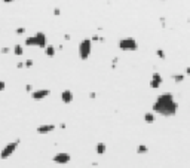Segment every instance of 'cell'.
<instances>
[{
    "mask_svg": "<svg viewBox=\"0 0 190 168\" xmlns=\"http://www.w3.org/2000/svg\"><path fill=\"white\" fill-rule=\"evenodd\" d=\"M153 110L156 113L165 115V116H171L177 112V104L174 101V97L171 94H162L157 97L156 103L153 104Z\"/></svg>",
    "mask_w": 190,
    "mask_h": 168,
    "instance_id": "1",
    "label": "cell"
},
{
    "mask_svg": "<svg viewBox=\"0 0 190 168\" xmlns=\"http://www.w3.org/2000/svg\"><path fill=\"white\" fill-rule=\"evenodd\" d=\"M19 146V140H15V141H12V143H7L3 149H1V153H0V158L1 159H7L9 156H12L13 155V152L16 150V147Z\"/></svg>",
    "mask_w": 190,
    "mask_h": 168,
    "instance_id": "2",
    "label": "cell"
},
{
    "mask_svg": "<svg viewBox=\"0 0 190 168\" xmlns=\"http://www.w3.org/2000/svg\"><path fill=\"white\" fill-rule=\"evenodd\" d=\"M89 54H91V40L89 39H85V40H82L80 45H79V55H80L82 60H86L89 57Z\"/></svg>",
    "mask_w": 190,
    "mask_h": 168,
    "instance_id": "3",
    "label": "cell"
},
{
    "mask_svg": "<svg viewBox=\"0 0 190 168\" xmlns=\"http://www.w3.org/2000/svg\"><path fill=\"white\" fill-rule=\"evenodd\" d=\"M119 48L123 49V51H135V49L138 48V45H137V42H135L134 39L126 37V39H122V40L119 42Z\"/></svg>",
    "mask_w": 190,
    "mask_h": 168,
    "instance_id": "4",
    "label": "cell"
},
{
    "mask_svg": "<svg viewBox=\"0 0 190 168\" xmlns=\"http://www.w3.org/2000/svg\"><path fill=\"white\" fill-rule=\"evenodd\" d=\"M70 159H72V156L66 152H60L54 156V162H57V164H69Z\"/></svg>",
    "mask_w": 190,
    "mask_h": 168,
    "instance_id": "5",
    "label": "cell"
},
{
    "mask_svg": "<svg viewBox=\"0 0 190 168\" xmlns=\"http://www.w3.org/2000/svg\"><path fill=\"white\" fill-rule=\"evenodd\" d=\"M49 94H51L49 89H37V91H33V92H31V98H33V100H43V98H46Z\"/></svg>",
    "mask_w": 190,
    "mask_h": 168,
    "instance_id": "6",
    "label": "cell"
},
{
    "mask_svg": "<svg viewBox=\"0 0 190 168\" xmlns=\"http://www.w3.org/2000/svg\"><path fill=\"white\" fill-rule=\"evenodd\" d=\"M34 40H36V46H39V48H45V46L48 45L46 36H45V33H42V31H39V33L34 34Z\"/></svg>",
    "mask_w": 190,
    "mask_h": 168,
    "instance_id": "7",
    "label": "cell"
},
{
    "mask_svg": "<svg viewBox=\"0 0 190 168\" xmlns=\"http://www.w3.org/2000/svg\"><path fill=\"white\" fill-rule=\"evenodd\" d=\"M160 85H162V76H160L159 73H153L152 82H150V86H152V88H154V89H157Z\"/></svg>",
    "mask_w": 190,
    "mask_h": 168,
    "instance_id": "8",
    "label": "cell"
},
{
    "mask_svg": "<svg viewBox=\"0 0 190 168\" xmlns=\"http://www.w3.org/2000/svg\"><path fill=\"white\" fill-rule=\"evenodd\" d=\"M55 129V125L54 124H45V125H40L37 128L39 134H48V132H52Z\"/></svg>",
    "mask_w": 190,
    "mask_h": 168,
    "instance_id": "9",
    "label": "cell"
},
{
    "mask_svg": "<svg viewBox=\"0 0 190 168\" xmlns=\"http://www.w3.org/2000/svg\"><path fill=\"white\" fill-rule=\"evenodd\" d=\"M61 100H63L66 104L72 103V101H73V94H72V91H69V89L63 91V94H61Z\"/></svg>",
    "mask_w": 190,
    "mask_h": 168,
    "instance_id": "10",
    "label": "cell"
},
{
    "mask_svg": "<svg viewBox=\"0 0 190 168\" xmlns=\"http://www.w3.org/2000/svg\"><path fill=\"white\" fill-rule=\"evenodd\" d=\"M45 54H46L48 57H54V55H55V48L51 46V45H46V46H45Z\"/></svg>",
    "mask_w": 190,
    "mask_h": 168,
    "instance_id": "11",
    "label": "cell"
},
{
    "mask_svg": "<svg viewBox=\"0 0 190 168\" xmlns=\"http://www.w3.org/2000/svg\"><path fill=\"white\" fill-rule=\"evenodd\" d=\"M13 52H15V55H16V57H21V55L24 54V48H22L21 45H15Z\"/></svg>",
    "mask_w": 190,
    "mask_h": 168,
    "instance_id": "12",
    "label": "cell"
},
{
    "mask_svg": "<svg viewBox=\"0 0 190 168\" xmlns=\"http://www.w3.org/2000/svg\"><path fill=\"white\" fill-rule=\"evenodd\" d=\"M106 149H107V147H106V144H104V143H98V144H97V153L103 155V153L106 152Z\"/></svg>",
    "mask_w": 190,
    "mask_h": 168,
    "instance_id": "13",
    "label": "cell"
},
{
    "mask_svg": "<svg viewBox=\"0 0 190 168\" xmlns=\"http://www.w3.org/2000/svg\"><path fill=\"white\" fill-rule=\"evenodd\" d=\"M144 121H146V122H149V124L154 122V115H153V113H147V115L144 116Z\"/></svg>",
    "mask_w": 190,
    "mask_h": 168,
    "instance_id": "14",
    "label": "cell"
},
{
    "mask_svg": "<svg viewBox=\"0 0 190 168\" xmlns=\"http://www.w3.org/2000/svg\"><path fill=\"white\" fill-rule=\"evenodd\" d=\"M25 45H27V46H36L34 36H33V37H27V39H25Z\"/></svg>",
    "mask_w": 190,
    "mask_h": 168,
    "instance_id": "15",
    "label": "cell"
},
{
    "mask_svg": "<svg viewBox=\"0 0 190 168\" xmlns=\"http://www.w3.org/2000/svg\"><path fill=\"white\" fill-rule=\"evenodd\" d=\"M15 33H16V34H24V33H25V28H24V27H19V28L15 30Z\"/></svg>",
    "mask_w": 190,
    "mask_h": 168,
    "instance_id": "16",
    "label": "cell"
},
{
    "mask_svg": "<svg viewBox=\"0 0 190 168\" xmlns=\"http://www.w3.org/2000/svg\"><path fill=\"white\" fill-rule=\"evenodd\" d=\"M6 89V82L4 81H0V92H3Z\"/></svg>",
    "mask_w": 190,
    "mask_h": 168,
    "instance_id": "17",
    "label": "cell"
},
{
    "mask_svg": "<svg viewBox=\"0 0 190 168\" xmlns=\"http://www.w3.org/2000/svg\"><path fill=\"white\" fill-rule=\"evenodd\" d=\"M138 152H140V153H146V152H147V147H146V146H140V147H138Z\"/></svg>",
    "mask_w": 190,
    "mask_h": 168,
    "instance_id": "18",
    "label": "cell"
},
{
    "mask_svg": "<svg viewBox=\"0 0 190 168\" xmlns=\"http://www.w3.org/2000/svg\"><path fill=\"white\" fill-rule=\"evenodd\" d=\"M9 51H10V49H9L7 46H4V48H1V49H0V52H1V54H9Z\"/></svg>",
    "mask_w": 190,
    "mask_h": 168,
    "instance_id": "19",
    "label": "cell"
},
{
    "mask_svg": "<svg viewBox=\"0 0 190 168\" xmlns=\"http://www.w3.org/2000/svg\"><path fill=\"white\" fill-rule=\"evenodd\" d=\"M24 66H25V67H31V66H33V60H27V61L24 63Z\"/></svg>",
    "mask_w": 190,
    "mask_h": 168,
    "instance_id": "20",
    "label": "cell"
},
{
    "mask_svg": "<svg viewBox=\"0 0 190 168\" xmlns=\"http://www.w3.org/2000/svg\"><path fill=\"white\" fill-rule=\"evenodd\" d=\"M25 91H27V92H31V91H33V86H31V85H25Z\"/></svg>",
    "mask_w": 190,
    "mask_h": 168,
    "instance_id": "21",
    "label": "cell"
},
{
    "mask_svg": "<svg viewBox=\"0 0 190 168\" xmlns=\"http://www.w3.org/2000/svg\"><path fill=\"white\" fill-rule=\"evenodd\" d=\"M16 67H18V69H22V67H24V63H18Z\"/></svg>",
    "mask_w": 190,
    "mask_h": 168,
    "instance_id": "22",
    "label": "cell"
},
{
    "mask_svg": "<svg viewBox=\"0 0 190 168\" xmlns=\"http://www.w3.org/2000/svg\"><path fill=\"white\" fill-rule=\"evenodd\" d=\"M181 79H183V76H175V81H177V82H180Z\"/></svg>",
    "mask_w": 190,
    "mask_h": 168,
    "instance_id": "23",
    "label": "cell"
},
{
    "mask_svg": "<svg viewBox=\"0 0 190 168\" xmlns=\"http://www.w3.org/2000/svg\"><path fill=\"white\" fill-rule=\"evenodd\" d=\"M3 1H4V3H12L13 0H3Z\"/></svg>",
    "mask_w": 190,
    "mask_h": 168,
    "instance_id": "24",
    "label": "cell"
},
{
    "mask_svg": "<svg viewBox=\"0 0 190 168\" xmlns=\"http://www.w3.org/2000/svg\"><path fill=\"white\" fill-rule=\"evenodd\" d=\"M187 73H189V75H190V69H187Z\"/></svg>",
    "mask_w": 190,
    "mask_h": 168,
    "instance_id": "25",
    "label": "cell"
}]
</instances>
